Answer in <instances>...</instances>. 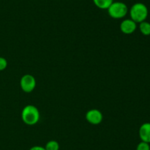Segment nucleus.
Listing matches in <instances>:
<instances>
[{
	"instance_id": "obj_1",
	"label": "nucleus",
	"mask_w": 150,
	"mask_h": 150,
	"mask_svg": "<svg viewBox=\"0 0 150 150\" xmlns=\"http://www.w3.org/2000/svg\"><path fill=\"white\" fill-rule=\"evenodd\" d=\"M40 111L35 106L28 104L25 106L21 112V119L27 125H35L39 121Z\"/></svg>"
},
{
	"instance_id": "obj_2",
	"label": "nucleus",
	"mask_w": 150,
	"mask_h": 150,
	"mask_svg": "<svg viewBox=\"0 0 150 150\" xmlns=\"http://www.w3.org/2000/svg\"><path fill=\"white\" fill-rule=\"evenodd\" d=\"M148 8L144 4L141 2L135 3L130 10V19L136 23H141L146 21L148 16Z\"/></svg>"
},
{
	"instance_id": "obj_3",
	"label": "nucleus",
	"mask_w": 150,
	"mask_h": 150,
	"mask_svg": "<svg viewBox=\"0 0 150 150\" xmlns=\"http://www.w3.org/2000/svg\"><path fill=\"white\" fill-rule=\"evenodd\" d=\"M108 13L111 18L120 19L126 16L128 12V7L122 1H114L108 9Z\"/></svg>"
},
{
	"instance_id": "obj_4",
	"label": "nucleus",
	"mask_w": 150,
	"mask_h": 150,
	"mask_svg": "<svg viewBox=\"0 0 150 150\" xmlns=\"http://www.w3.org/2000/svg\"><path fill=\"white\" fill-rule=\"evenodd\" d=\"M20 86L25 93H30L36 87V79L32 75L25 74L21 78Z\"/></svg>"
},
{
	"instance_id": "obj_5",
	"label": "nucleus",
	"mask_w": 150,
	"mask_h": 150,
	"mask_svg": "<svg viewBox=\"0 0 150 150\" xmlns=\"http://www.w3.org/2000/svg\"><path fill=\"white\" fill-rule=\"evenodd\" d=\"M103 116L100 110L98 109H91L86 113V119L89 124L98 125L102 122Z\"/></svg>"
},
{
	"instance_id": "obj_6",
	"label": "nucleus",
	"mask_w": 150,
	"mask_h": 150,
	"mask_svg": "<svg viewBox=\"0 0 150 150\" xmlns=\"http://www.w3.org/2000/svg\"><path fill=\"white\" fill-rule=\"evenodd\" d=\"M137 28V23L132 20L131 19H125L120 24V29L124 34L130 35L133 33Z\"/></svg>"
},
{
	"instance_id": "obj_7",
	"label": "nucleus",
	"mask_w": 150,
	"mask_h": 150,
	"mask_svg": "<svg viewBox=\"0 0 150 150\" xmlns=\"http://www.w3.org/2000/svg\"><path fill=\"white\" fill-rule=\"evenodd\" d=\"M139 137L142 141L150 144V123H144L139 128Z\"/></svg>"
},
{
	"instance_id": "obj_8",
	"label": "nucleus",
	"mask_w": 150,
	"mask_h": 150,
	"mask_svg": "<svg viewBox=\"0 0 150 150\" xmlns=\"http://www.w3.org/2000/svg\"><path fill=\"white\" fill-rule=\"evenodd\" d=\"M94 4L97 7L102 10H107L114 2V0H93Z\"/></svg>"
},
{
	"instance_id": "obj_9",
	"label": "nucleus",
	"mask_w": 150,
	"mask_h": 150,
	"mask_svg": "<svg viewBox=\"0 0 150 150\" xmlns=\"http://www.w3.org/2000/svg\"><path fill=\"white\" fill-rule=\"evenodd\" d=\"M139 29L144 35H150V23L146 21L141 22L139 23Z\"/></svg>"
},
{
	"instance_id": "obj_10",
	"label": "nucleus",
	"mask_w": 150,
	"mask_h": 150,
	"mask_svg": "<svg viewBox=\"0 0 150 150\" xmlns=\"http://www.w3.org/2000/svg\"><path fill=\"white\" fill-rule=\"evenodd\" d=\"M45 149L46 150H59V144L57 141L51 140L47 143Z\"/></svg>"
},
{
	"instance_id": "obj_11",
	"label": "nucleus",
	"mask_w": 150,
	"mask_h": 150,
	"mask_svg": "<svg viewBox=\"0 0 150 150\" xmlns=\"http://www.w3.org/2000/svg\"><path fill=\"white\" fill-rule=\"evenodd\" d=\"M136 150H150L149 144L141 141L136 146Z\"/></svg>"
},
{
	"instance_id": "obj_12",
	"label": "nucleus",
	"mask_w": 150,
	"mask_h": 150,
	"mask_svg": "<svg viewBox=\"0 0 150 150\" xmlns=\"http://www.w3.org/2000/svg\"><path fill=\"white\" fill-rule=\"evenodd\" d=\"M7 66V61L4 57H0V71H4Z\"/></svg>"
},
{
	"instance_id": "obj_13",
	"label": "nucleus",
	"mask_w": 150,
	"mask_h": 150,
	"mask_svg": "<svg viewBox=\"0 0 150 150\" xmlns=\"http://www.w3.org/2000/svg\"><path fill=\"white\" fill-rule=\"evenodd\" d=\"M29 150H46L45 149V147L41 146H32V148H30Z\"/></svg>"
}]
</instances>
